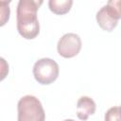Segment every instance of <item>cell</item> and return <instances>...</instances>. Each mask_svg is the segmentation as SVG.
<instances>
[{
	"instance_id": "obj_6",
	"label": "cell",
	"mask_w": 121,
	"mask_h": 121,
	"mask_svg": "<svg viewBox=\"0 0 121 121\" xmlns=\"http://www.w3.org/2000/svg\"><path fill=\"white\" fill-rule=\"evenodd\" d=\"M95 102L89 96H81L77 102V116L80 120H87L95 112Z\"/></svg>"
},
{
	"instance_id": "obj_2",
	"label": "cell",
	"mask_w": 121,
	"mask_h": 121,
	"mask_svg": "<svg viewBox=\"0 0 121 121\" xmlns=\"http://www.w3.org/2000/svg\"><path fill=\"white\" fill-rule=\"evenodd\" d=\"M18 121H44L45 113L41 101L34 95H25L18 101Z\"/></svg>"
},
{
	"instance_id": "obj_7",
	"label": "cell",
	"mask_w": 121,
	"mask_h": 121,
	"mask_svg": "<svg viewBox=\"0 0 121 121\" xmlns=\"http://www.w3.org/2000/svg\"><path fill=\"white\" fill-rule=\"evenodd\" d=\"M73 5L72 0H50L48 2L49 9L58 15H62L67 13Z\"/></svg>"
},
{
	"instance_id": "obj_1",
	"label": "cell",
	"mask_w": 121,
	"mask_h": 121,
	"mask_svg": "<svg viewBox=\"0 0 121 121\" xmlns=\"http://www.w3.org/2000/svg\"><path fill=\"white\" fill-rule=\"evenodd\" d=\"M42 4V0H20L18 2L16 10L17 30L26 40L36 38L40 32L37 11Z\"/></svg>"
},
{
	"instance_id": "obj_9",
	"label": "cell",
	"mask_w": 121,
	"mask_h": 121,
	"mask_svg": "<svg viewBox=\"0 0 121 121\" xmlns=\"http://www.w3.org/2000/svg\"><path fill=\"white\" fill-rule=\"evenodd\" d=\"M105 121H121L120 119V108L112 107L105 113Z\"/></svg>"
},
{
	"instance_id": "obj_4",
	"label": "cell",
	"mask_w": 121,
	"mask_h": 121,
	"mask_svg": "<svg viewBox=\"0 0 121 121\" xmlns=\"http://www.w3.org/2000/svg\"><path fill=\"white\" fill-rule=\"evenodd\" d=\"M119 4V1H109L97 11L96 22L103 30L111 32L116 27L121 16Z\"/></svg>"
},
{
	"instance_id": "obj_8",
	"label": "cell",
	"mask_w": 121,
	"mask_h": 121,
	"mask_svg": "<svg viewBox=\"0 0 121 121\" xmlns=\"http://www.w3.org/2000/svg\"><path fill=\"white\" fill-rule=\"evenodd\" d=\"M9 3L10 1H0V26H5L9 19Z\"/></svg>"
},
{
	"instance_id": "obj_3",
	"label": "cell",
	"mask_w": 121,
	"mask_h": 121,
	"mask_svg": "<svg viewBox=\"0 0 121 121\" xmlns=\"http://www.w3.org/2000/svg\"><path fill=\"white\" fill-rule=\"evenodd\" d=\"M59 64L52 59L43 58L38 60L33 66V76L38 83L48 85L59 77Z\"/></svg>"
},
{
	"instance_id": "obj_5",
	"label": "cell",
	"mask_w": 121,
	"mask_h": 121,
	"mask_svg": "<svg viewBox=\"0 0 121 121\" xmlns=\"http://www.w3.org/2000/svg\"><path fill=\"white\" fill-rule=\"evenodd\" d=\"M81 49L80 37L76 33H66L58 42V53L66 59L77 56Z\"/></svg>"
},
{
	"instance_id": "obj_10",
	"label": "cell",
	"mask_w": 121,
	"mask_h": 121,
	"mask_svg": "<svg viewBox=\"0 0 121 121\" xmlns=\"http://www.w3.org/2000/svg\"><path fill=\"white\" fill-rule=\"evenodd\" d=\"M9 74V63L8 61L0 57V81L5 79Z\"/></svg>"
},
{
	"instance_id": "obj_11",
	"label": "cell",
	"mask_w": 121,
	"mask_h": 121,
	"mask_svg": "<svg viewBox=\"0 0 121 121\" xmlns=\"http://www.w3.org/2000/svg\"><path fill=\"white\" fill-rule=\"evenodd\" d=\"M64 121H74V120H72V119H66V120H64Z\"/></svg>"
}]
</instances>
